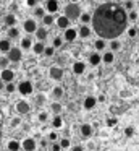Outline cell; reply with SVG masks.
Instances as JSON below:
<instances>
[{
	"label": "cell",
	"mask_w": 139,
	"mask_h": 151,
	"mask_svg": "<svg viewBox=\"0 0 139 151\" xmlns=\"http://www.w3.org/2000/svg\"><path fill=\"white\" fill-rule=\"evenodd\" d=\"M128 15L121 7L113 4H105L97 8L92 18L94 29L102 39H115L125 31Z\"/></svg>",
	"instance_id": "6da1fadb"
},
{
	"label": "cell",
	"mask_w": 139,
	"mask_h": 151,
	"mask_svg": "<svg viewBox=\"0 0 139 151\" xmlns=\"http://www.w3.org/2000/svg\"><path fill=\"white\" fill-rule=\"evenodd\" d=\"M79 15H81V8L78 7V4H68L65 7V17L68 20H76V18H79Z\"/></svg>",
	"instance_id": "7a4b0ae2"
},
{
	"label": "cell",
	"mask_w": 139,
	"mask_h": 151,
	"mask_svg": "<svg viewBox=\"0 0 139 151\" xmlns=\"http://www.w3.org/2000/svg\"><path fill=\"white\" fill-rule=\"evenodd\" d=\"M6 57H8V60H10V63L11 62H19V60L23 59V52H21V49L19 47H11V49L6 52Z\"/></svg>",
	"instance_id": "3957f363"
},
{
	"label": "cell",
	"mask_w": 139,
	"mask_h": 151,
	"mask_svg": "<svg viewBox=\"0 0 139 151\" xmlns=\"http://www.w3.org/2000/svg\"><path fill=\"white\" fill-rule=\"evenodd\" d=\"M18 91L21 93L23 96L31 94V93H32V83L31 81H26V80H24V81H21L18 85Z\"/></svg>",
	"instance_id": "277c9868"
},
{
	"label": "cell",
	"mask_w": 139,
	"mask_h": 151,
	"mask_svg": "<svg viewBox=\"0 0 139 151\" xmlns=\"http://www.w3.org/2000/svg\"><path fill=\"white\" fill-rule=\"evenodd\" d=\"M0 80H2L3 83H11L13 80H15V72H13L11 68H5V70H2Z\"/></svg>",
	"instance_id": "5b68a950"
},
{
	"label": "cell",
	"mask_w": 139,
	"mask_h": 151,
	"mask_svg": "<svg viewBox=\"0 0 139 151\" xmlns=\"http://www.w3.org/2000/svg\"><path fill=\"white\" fill-rule=\"evenodd\" d=\"M23 29L28 34H34L36 29H37V23H36L34 20H26L24 23H23Z\"/></svg>",
	"instance_id": "8992f818"
},
{
	"label": "cell",
	"mask_w": 139,
	"mask_h": 151,
	"mask_svg": "<svg viewBox=\"0 0 139 151\" xmlns=\"http://www.w3.org/2000/svg\"><path fill=\"white\" fill-rule=\"evenodd\" d=\"M78 37V31L74 28H66L65 29V34H63V39L68 41V42H73L74 39Z\"/></svg>",
	"instance_id": "52a82bcc"
},
{
	"label": "cell",
	"mask_w": 139,
	"mask_h": 151,
	"mask_svg": "<svg viewBox=\"0 0 139 151\" xmlns=\"http://www.w3.org/2000/svg\"><path fill=\"white\" fill-rule=\"evenodd\" d=\"M21 148L24 151H36V140L34 138H26V140H23Z\"/></svg>",
	"instance_id": "ba28073f"
},
{
	"label": "cell",
	"mask_w": 139,
	"mask_h": 151,
	"mask_svg": "<svg viewBox=\"0 0 139 151\" xmlns=\"http://www.w3.org/2000/svg\"><path fill=\"white\" fill-rule=\"evenodd\" d=\"M48 75H50L52 80H55V81H60V80L63 78V70L58 68V67H52L50 72H48Z\"/></svg>",
	"instance_id": "9c48e42d"
},
{
	"label": "cell",
	"mask_w": 139,
	"mask_h": 151,
	"mask_svg": "<svg viewBox=\"0 0 139 151\" xmlns=\"http://www.w3.org/2000/svg\"><path fill=\"white\" fill-rule=\"evenodd\" d=\"M79 132H81V137L83 138H89V137H92V125L91 124H83L81 125V128H79Z\"/></svg>",
	"instance_id": "30bf717a"
},
{
	"label": "cell",
	"mask_w": 139,
	"mask_h": 151,
	"mask_svg": "<svg viewBox=\"0 0 139 151\" xmlns=\"http://www.w3.org/2000/svg\"><path fill=\"white\" fill-rule=\"evenodd\" d=\"M16 111H18V114H28L29 111H31V107H29V104L26 101H18L16 102Z\"/></svg>",
	"instance_id": "8fae6325"
},
{
	"label": "cell",
	"mask_w": 139,
	"mask_h": 151,
	"mask_svg": "<svg viewBox=\"0 0 139 151\" xmlns=\"http://www.w3.org/2000/svg\"><path fill=\"white\" fill-rule=\"evenodd\" d=\"M84 72H86V63L84 62H79V60H78V62L73 63V73L74 75H83Z\"/></svg>",
	"instance_id": "7c38bea8"
},
{
	"label": "cell",
	"mask_w": 139,
	"mask_h": 151,
	"mask_svg": "<svg viewBox=\"0 0 139 151\" xmlns=\"http://www.w3.org/2000/svg\"><path fill=\"white\" fill-rule=\"evenodd\" d=\"M36 39L41 41V42H44L45 39H47V29H45L44 26H37V29H36Z\"/></svg>",
	"instance_id": "4fadbf2b"
},
{
	"label": "cell",
	"mask_w": 139,
	"mask_h": 151,
	"mask_svg": "<svg viewBox=\"0 0 139 151\" xmlns=\"http://www.w3.org/2000/svg\"><path fill=\"white\" fill-rule=\"evenodd\" d=\"M96 104H97V99L94 98V96H87V98L84 99V102H83L84 109H87V111L94 109V107H96Z\"/></svg>",
	"instance_id": "5bb4252c"
},
{
	"label": "cell",
	"mask_w": 139,
	"mask_h": 151,
	"mask_svg": "<svg viewBox=\"0 0 139 151\" xmlns=\"http://www.w3.org/2000/svg\"><path fill=\"white\" fill-rule=\"evenodd\" d=\"M45 8L50 15H53L55 12L58 10V0H47V4H45Z\"/></svg>",
	"instance_id": "9a60e30c"
},
{
	"label": "cell",
	"mask_w": 139,
	"mask_h": 151,
	"mask_svg": "<svg viewBox=\"0 0 139 151\" xmlns=\"http://www.w3.org/2000/svg\"><path fill=\"white\" fill-rule=\"evenodd\" d=\"M57 26L60 28V29H66V28L70 26V20H68L65 15H63V17H58L57 18Z\"/></svg>",
	"instance_id": "2e32d148"
},
{
	"label": "cell",
	"mask_w": 139,
	"mask_h": 151,
	"mask_svg": "<svg viewBox=\"0 0 139 151\" xmlns=\"http://www.w3.org/2000/svg\"><path fill=\"white\" fill-rule=\"evenodd\" d=\"M100 62H102V55H100V54L94 52V54H91V55H89V63L92 67H97Z\"/></svg>",
	"instance_id": "e0dca14e"
},
{
	"label": "cell",
	"mask_w": 139,
	"mask_h": 151,
	"mask_svg": "<svg viewBox=\"0 0 139 151\" xmlns=\"http://www.w3.org/2000/svg\"><path fill=\"white\" fill-rule=\"evenodd\" d=\"M10 49H11V42H10L8 37L6 39H0V52H8Z\"/></svg>",
	"instance_id": "ac0fdd59"
},
{
	"label": "cell",
	"mask_w": 139,
	"mask_h": 151,
	"mask_svg": "<svg viewBox=\"0 0 139 151\" xmlns=\"http://www.w3.org/2000/svg\"><path fill=\"white\" fill-rule=\"evenodd\" d=\"M113 60H115V54L110 50V52H105L102 55V62L107 63V65H110V63H113Z\"/></svg>",
	"instance_id": "d6986e66"
},
{
	"label": "cell",
	"mask_w": 139,
	"mask_h": 151,
	"mask_svg": "<svg viewBox=\"0 0 139 151\" xmlns=\"http://www.w3.org/2000/svg\"><path fill=\"white\" fill-rule=\"evenodd\" d=\"M78 34H79L81 37H89L91 36V28L87 26V24H83V26H79V31H78Z\"/></svg>",
	"instance_id": "ffe728a7"
},
{
	"label": "cell",
	"mask_w": 139,
	"mask_h": 151,
	"mask_svg": "<svg viewBox=\"0 0 139 151\" xmlns=\"http://www.w3.org/2000/svg\"><path fill=\"white\" fill-rule=\"evenodd\" d=\"M32 47V39L29 36H26V37H23L21 39V50H28V49H31Z\"/></svg>",
	"instance_id": "44dd1931"
},
{
	"label": "cell",
	"mask_w": 139,
	"mask_h": 151,
	"mask_svg": "<svg viewBox=\"0 0 139 151\" xmlns=\"http://www.w3.org/2000/svg\"><path fill=\"white\" fill-rule=\"evenodd\" d=\"M32 50H34V54H44V49H45V46H44V42H41V41H37L36 44H32V47H31Z\"/></svg>",
	"instance_id": "7402d4cb"
},
{
	"label": "cell",
	"mask_w": 139,
	"mask_h": 151,
	"mask_svg": "<svg viewBox=\"0 0 139 151\" xmlns=\"http://www.w3.org/2000/svg\"><path fill=\"white\" fill-rule=\"evenodd\" d=\"M5 24L8 28H11V26H16V17L15 15H11V13H8L5 17Z\"/></svg>",
	"instance_id": "603a6c76"
},
{
	"label": "cell",
	"mask_w": 139,
	"mask_h": 151,
	"mask_svg": "<svg viewBox=\"0 0 139 151\" xmlns=\"http://www.w3.org/2000/svg\"><path fill=\"white\" fill-rule=\"evenodd\" d=\"M16 37H19V29L16 26L8 28V39H16Z\"/></svg>",
	"instance_id": "cb8c5ba5"
},
{
	"label": "cell",
	"mask_w": 139,
	"mask_h": 151,
	"mask_svg": "<svg viewBox=\"0 0 139 151\" xmlns=\"http://www.w3.org/2000/svg\"><path fill=\"white\" fill-rule=\"evenodd\" d=\"M32 15H34L36 18H41V20H42L44 15H45V10L42 7H34V8H32Z\"/></svg>",
	"instance_id": "d4e9b609"
},
{
	"label": "cell",
	"mask_w": 139,
	"mask_h": 151,
	"mask_svg": "<svg viewBox=\"0 0 139 151\" xmlns=\"http://www.w3.org/2000/svg\"><path fill=\"white\" fill-rule=\"evenodd\" d=\"M19 150H21V143H19V141L11 140L8 143V151H19Z\"/></svg>",
	"instance_id": "484cf974"
},
{
	"label": "cell",
	"mask_w": 139,
	"mask_h": 151,
	"mask_svg": "<svg viewBox=\"0 0 139 151\" xmlns=\"http://www.w3.org/2000/svg\"><path fill=\"white\" fill-rule=\"evenodd\" d=\"M42 23H44V26H50V24H53V15L45 13L44 18H42Z\"/></svg>",
	"instance_id": "4316f807"
},
{
	"label": "cell",
	"mask_w": 139,
	"mask_h": 151,
	"mask_svg": "<svg viewBox=\"0 0 139 151\" xmlns=\"http://www.w3.org/2000/svg\"><path fill=\"white\" fill-rule=\"evenodd\" d=\"M105 46H107V44H105V39H102V37H100V39H97L96 42H94V47H96V49L99 50V52L105 49Z\"/></svg>",
	"instance_id": "83f0119b"
},
{
	"label": "cell",
	"mask_w": 139,
	"mask_h": 151,
	"mask_svg": "<svg viewBox=\"0 0 139 151\" xmlns=\"http://www.w3.org/2000/svg\"><path fill=\"white\" fill-rule=\"evenodd\" d=\"M79 20H81V23H83V24H89L91 21H92V17H91L89 13H81L79 15Z\"/></svg>",
	"instance_id": "f1b7e54d"
},
{
	"label": "cell",
	"mask_w": 139,
	"mask_h": 151,
	"mask_svg": "<svg viewBox=\"0 0 139 151\" xmlns=\"http://www.w3.org/2000/svg\"><path fill=\"white\" fill-rule=\"evenodd\" d=\"M61 46H63V37H60V36L53 37V41H52V47H53V49H58V47H61Z\"/></svg>",
	"instance_id": "f546056e"
},
{
	"label": "cell",
	"mask_w": 139,
	"mask_h": 151,
	"mask_svg": "<svg viewBox=\"0 0 139 151\" xmlns=\"http://www.w3.org/2000/svg\"><path fill=\"white\" fill-rule=\"evenodd\" d=\"M52 94H53V98H61V96H63V88H61V86H55L53 88V91H52Z\"/></svg>",
	"instance_id": "4dcf8cb0"
},
{
	"label": "cell",
	"mask_w": 139,
	"mask_h": 151,
	"mask_svg": "<svg viewBox=\"0 0 139 151\" xmlns=\"http://www.w3.org/2000/svg\"><path fill=\"white\" fill-rule=\"evenodd\" d=\"M52 124H53L55 128H61L63 127V119H61L60 115H57V117H53V122H52Z\"/></svg>",
	"instance_id": "1f68e13d"
},
{
	"label": "cell",
	"mask_w": 139,
	"mask_h": 151,
	"mask_svg": "<svg viewBox=\"0 0 139 151\" xmlns=\"http://www.w3.org/2000/svg\"><path fill=\"white\" fill-rule=\"evenodd\" d=\"M120 47H121V42H120V41H116V39H112V42H110V50H112V52H115V50H118Z\"/></svg>",
	"instance_id": "d6a6232c"
},
{
	"label": "cell",
	"mask_w": 139,
	"mask_h": 151,
	"mask_svg": "<svg viewBox=\"0 0 139 151\" xmlns=\"http://www.w3.org/2000/svg\"><path fill=\"white\" fill-rule=\"evenodd\" d=\"M58 145H60L61 150H66V148H70V146H71V141L68 140V138H61L60 143H58Z\"/></svg>",
	"instance_id": "836d02e7"
},
{
	"label": "cell",
	"mask_w": 139,
	"mask_h": 151,
	"mask_svg": "<svg viewBox=\"0 0 139 151\" xmlns=\"http://www.w3.org/2000/svg\"><path fill=\"white\" fill-rule=\"evenodd\" d=\"M8 65H10L8 57H0V68L5 70V68H8Z\"/></svg>",
	"instance_id": "e575fe53"
},
{
	"label": "cell",
	"mask_w": 139,
	"mask_h": 151,
	"mask_svg": "<svg viewBox=\"0 0 139 151\" xmlns=\"http://www.w3.org/2000/svg\"><path fill=\"white\" fill-rule=\"evenodd\" d=\"M50 109L55 112V114H58V112H61V104H58V102H52Z\"/></svg>",
	"instance_id": "d590c367"
},
{
	"label": "cell",
	"mask_w": 139,
	"mask_h": 151,
	"mask_svg": "<svg viewBox=\"0 0 139 151\" xmlns=\"http://www.w3.org/2000/svg\"><path fill=\"white\" fill-rule=\"evenodd\" d=\"M116 124H118V119H115V117H110V119H107V125H108L110 128H113Z\"/></svg>",
	"instance_id": "8d00e7d4"
},
{
	"label": "cell",
	"mask_w": 139,
	"mask_h": 151,
	"mask_svg": "<svg viewBox=\"0 0 139 151\" xmlns=\"http://www.w3.org/2000/svg\"><path fill=\"white\" fill-rule=\"evenodd\" d=\"M53 52H55V49L52 46H48V47H45V49H44V55H47V57H52V55H53Z\"/></svg>",
	"instance_id": "74e56055"
},
{
	"label": "cell",
	"mask_w": 139,
	"mask_h": 151,
	"mask_svg": "<svg viewBox=\"0 0 139 151\" xmlns=\"http://www.w3.org/2000/svg\"><path fill=\"white\" fill-rule=\"evenodd\" d=\"M5 91L6 93H15V85H13V81L11 83H6V85H5Z\"/></svg>",
	"instance_id": "f35d334b"
},
{
	"label": "cell",
	"mask_w": 139,
	"mask_h": 151,
	"mask_svg": "<svg viewBox=\"0 0 139 151\" xmlns=\"http://www.w3.org/2000/svg\"><path fill=\"white\" fill-rule=\"evenodd\" d=\"M125 135H126L128 138H131L133 135H134V128H133V127H126V128H125Z\"/></svg>",
	"instance_id": "ab89813d"
},
{
	"label": "cell",
	"mask_w": 139,
	"mask_h": 151,
	"mask_svg": "<svg viewBox=\"0 0 139 151\" xmlns=\"http://www.w3.org/2000/svg\"><path fill=\"white\" fill-rule=\"evenodd\" d=\"M125 8L131 12L133 8H134V2H133V0H126V2H125Z\"/></svg>",
	"instance_id": "60d3db41"
},
{
	"label": "cell",
	"mask_w": 139,
	"mask_h": 151,
	"mask_svg": "<svg viewBox=\"0 0 139 151\" xmlns=\"http://www.w3.org/2000/svg\"><path fill=\"white\" fill-rule=\"evenodd\" d=\"M128 18H129L131 21H136V20H138V13H136L134 10H131V12L128 13Z\"/></svg>",
	"instance_id": "b9f144b4"
},
{
	"label": "cell",
	"mask_w": 139,
	"mask_h": 151,
	"mask_svg": "<svg viewBox=\"0 0 139 151\" xmlns=\"http://www.w3.org/2000/svg\"><path fill=\"white\" fill-rule=\"evenodd\" d=\"M26 4H28V7L34 8V7H37V0H26Z\"/></svg>",
	"instance_id": "7bdbcfd3"
},
{
	"label": "cell",
	"mask_w": 139,
	"mask_h": 151,
	"mask_svg": "<svg viewBox=\"0 0 139 151\" xmlns=\"http://www.w3.org/2000/svg\"><path fill=\"white\" fill-rule=\"evenodd\" d=\"M50 151H61L60 145H58V143H52V146H50Z\"/></svg>",
	"instance_id": "ee69618b"
},
{
	"label": "cell",
	"mask_w": 139,
	"mask_h": 151,
	"mask_svg": "<svg viewBox=\"0 0 139 151\" xmlns=\"http://www.w3.org/2000/svg\"><path fill=\"white\" fill-rule=\"evenodd\" d=\"M47 117H48L47 112H41V114H39V120H41V122H45V120H47Z\"/></svg>",
	"instance_id": "f6af8a7d"
},
{
	"label": "cell",
	"mask_w": 139,
	"mask_h": 151,
	"mask_svg": "<svg viewBox=\"0 0 139 151\" xmlns=\"http://www.w3.org/2000/svg\"><path fill=\"white\" fill-rule=\"evenodd\" d=\"M136 33H138V31H136V28H129V29H128V36L129 37H134Z\"/></svg>",
	"instance_id": "bcb514c9"
},
{
	"label": "cell",
	"mask_w": 139,
	"mask_h": 151,
	"mask_svg": "<svg viewBox=\"0 0 139 151\" xmlns=\"http://www.w3.org/2000/svg\"><path fill=\"white\" fill-rule=\"evenodd\" d=\"M57 138H58V135L55 133V132H50V133H48V140H50V141H55Z\"/></svg>",
	"instance_id": "7dc6e473"
},
{
	"label": "cell",
	"mask_w": 139,
	"mask_h": 151,
	"mask_svg": "<svg viewBox=\"0 0 139 151\" xmlns=\"http://www.w3.org/2000/svg\"><path fill=\"white\" fill-rule=\"evenodd\" d=\"M18 124H19V119H18V117L13 119V120H11V125H18Z\"/></svg>",
	"instance_id": "c3c4849f"
},
{
	"label": "cell",
	"mask_w": 139,
	"mask_h": 151,
	"mask_svg": "<svg viewBox=\"0 0 139 151\" xmlns=\"http://www.w3.org/2000/svg\"><path fill=\"white\" fill-rule=\"evenodd\" d=\"M71 151H84V150H83V148H81V146H74V148H73V150H71Z\"/></svg>",
	"instance_id": "681fc988"
},
{
	"label": "cell",
	"mask_w": 139,
	"mask_h": 151,
	"mask_svg": "<svg viewBox=\"0 0 139 151\" xmlns=\"http://www.w3.org/2000/svg\"><path fill=\"white\" fill-rule=\"evenodd\" d=\"M3 88H5V85H3V81H2V80H0V91H2Z\"/></svg>",
	"instance_id": "f907efd6"
},
{
	"label": "cell",
	"mask_w": 139,
	"mask_h": 151,
	"mask_svg": "<svg viewBox=\"0 0 139 151\" xmlns=\"http://www.w3.org/2000/svg\"><path fill=\"white\" fill-rule=\"evenodd\" d=\"M71 4H78V0H70Z\"/></svg>",
	"instance_id": "816d5d0a"
},
{
	"label": "cell",
	"mask_w": 139,
	"mask_h": 151,
	"mask_svg": "<svg viewBox=\"0 0 139 151\" xmlns=\"http://www.w3.org/2000/svg\"><path fill=\"white\" fill-rule=\"evenodd\" d=\"M37 151H45V150H37Z\"/></svg>",
	"instance_id": "f5cc1de1"
},
{
	"label": "cell",
	"mask_w": 139,
	"mask_h": 151,
	"mask_svg": "<svg viewBox=\"0 0 139 151\" xmlns=\"http://www.w3.org/2000/svg\"><path fill=\"white\" fill-rule=\"evenodd\" d=\"M39 2H42V0H37V4H39Z\"/></svg>",
	"instance_id": "db71d44e"
},
{
	"label": "cell",
	"mask_w": 139,
	"mask_h": 151,
	"mask_svg": "<svg viewBox=\"0 0 139 151\" xmlns=\"http://www.w3.org/2000/svg\"><path fill=\"white\" fill-rule=\"evenodd\" d=\"M116 2H121V0H116Z\"/></svg>",
	"instance_id": "11a10c76"
}]
</instances>
